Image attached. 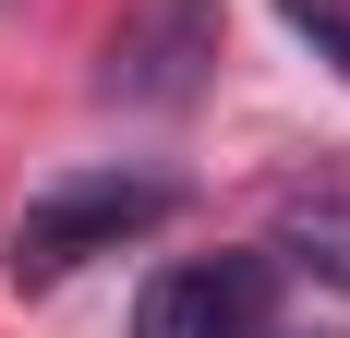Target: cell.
<instances>
[{
	"label": "cell",
	"instance_id": "cell-3",
	"mask_svg": "<svg viewBox=\"0 0 350 338\" xmlns=\"http://www.w3.org/2000/svg\"><path fill=\"white\" fill-rule=\"evenodd\" d=\"M266 278L278 254H193V266H157L133 302V338H266Z\"/></svg>",
	"mask_w": 350,
	"mask_h": 338
},
{
	"label": "cell",
	"instance_id": "cell-4",
	"mask_svg": "<svg viewBox=\"0 0 350 338\" xmlns=\"http://www.w3.org/2000/svg\"><path fill=\"white\" fill-rule=\"evenodd\" d=\"M278 266H302L314 290H350V194H290L278 230H266Z\"/></svg>",
	"mask_w": 350,
	"mask_h": 338
},
{
	"label": "cell",
	"instance_id": "cell-5",
	"mask_svg": "<svg viewBox=\"0 0 350 338\" xmlns=\"http://www.w3.org/2000/svg\"><path fill=\"white\" fill-rule=\"evenodd\" d=\"M278 12H290L302 36H314V49H326L338 73H350V0H278Z\"/></svg>",
	"mask_w": 350,
	"mask_h": 338
},
{
	"label": "cell",
	"instance_id": "cell-6",
	"mask_svg": "<svg viewBox=\"0 0 350 338\" xmlns=\"http://www.w3.org/2000/svg\"><path fill=\"white\" fill-rule=\"evenodd\" d=\"M266 338H278V326H266ZM290 338H350V326H290Z\"/></svg>",
	"mask_w": 350,
	"mask_h": 338
},
{
	"label": "cell",
	"instance_id": "cell-2",
	"mask_svg": "<svg viewBox=\"0 0 350 338\" xmlns=\"http://www.w3.org/2000/svg\"><path fill=\"white\" fill-rule=\"evenodd\" d=\"M217 0H121L97 49V97L109 109H193L217 73Z\"/></svg>",
	"mask_w": 350,
	"mask_h": 338
},
{
	"label": "cell",
	"instance_id": "cell-1",
	"mask_svg": "<svg viewBox=\"0 0 350 338\" xmlns=\"http://www.w3.org/2000/svg\"><path fill=\"white\" fill-rule=\"evenodd\" d=\"M170 181L157 169H85V181H49V194L12 218V254L0 266L25 278V290H49V278H72L85 254H121V242H145V230H170Z\"/></svg>",
	"mask_w": 350,
	"mask_h": 338
}]
</instances>
